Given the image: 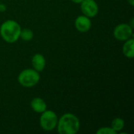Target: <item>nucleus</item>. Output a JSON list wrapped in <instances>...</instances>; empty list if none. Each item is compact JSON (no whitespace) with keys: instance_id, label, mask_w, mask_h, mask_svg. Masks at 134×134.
<instances>
[{"instance_id":"nucleus-1","label":"nucleus","mask_w":134,"mask_h":134,"mask_svg":"<svg viewBox=\"0 0 134 134\" xmlns=\"http://www.w3.org/2000/svg\"><path fill=\"white\" fill-rule=\"evenodd\" d=\"M57 128L60 134H75L80 129V121L75 115L65 113L58 119Z\"/></svg>"},{"instance_id":"nucleus-2","label":"nucleus","mask_w":134,"mask_h":134,"mask_svg":"<svg viewBox=\"0 0 134 134\" xmlns=\"http://www.w3.org/2000/svg\"><path fill=\"white\" fill-rule=\"evenodd\" d=\"M20 25L13 20H7L0 26V35L8 43L16 42L20 38Z\"/></svg>"},{"instance_id":"nucleus-3","label":"nucleus","mask_w":134,"mask_h":134,"mask_svg":"<svg viewBox=\"0 0 134 134\" xmlns=\"http://www.w3.org/2000/svg\"><path fill=\"white\" fill-rule=\"evenodd\" d=\"M17 80L20 86L30 88L38 84L40 80V75L39 72L34 68H27L19 74Z\"/></svg>"},{"instance_id":"nucleus-4","label":"nucleus","mask_w":134,"mask_h":134,"mask_svg":"<svg viewBox=\"0 0 134 134\" xmlns=\"http://www.w3.org/2000/svg\"><path fill=\"white\" fill-rule=\"evenodd\" d=\"M58 117L57 114L50 110H46L40 116L39 123L42 129L45 131L53 130L57 125Z\"/></svg>"},{"instance_id":"nucleus-5","label":"nucleus","mask_w":134,"mask_h":134,"mask_svg":"<svg viewBox=\"0 0 134 134\" xmlns=\"http://www.w3.org/2000/svg\"><path fill=\"white\" fill-rule=\"evenodd\" d=\"M113 35L117 40L125 42L133 35V27L129 24H120L115 27Z\"/></svg>"},{"instance_id":"nucleus-6","label":"nucleus","mask_w":134,"mask_h":134,"mask_svg":"<svg viewBox=\"0 0 134 134\" xmlns=\"http://www.w3.org/2000/svg\"><path fill=\"white\" fill-rule=\"evenodd\" d=\"M80 8L83 15L90 18L96 16L99 12L98 5L94 0H83L80 3Z\"/></svg>"},{"instance_id":"nucleus-7","label":"nucleus","mask_w":134,"mask_h":134,"mask_svg":"<svg viewBox=\"0 0 134 134\" xmlns=\"http://www.w3.org/2000/svg\"><path fill=\"white\" fill-rule=\"evenodd\" d=\"M92 23L90 18L82 15L78 16L75 20V27L80 32H87L90 30Z\"/></svg>"},{"instance_id":"nucleus-8","label":"nucleus","mask_w":134,"mask_h":134,"mask_svg":"<svg viewBox=\"0 0 134 134\" xmlns=\"http://www.w3.org/2000/svg\"><path fill=\"white\" fill-rule=\"evenodd\" d=\"M31 64L35 71L41 72L46 68V59L43 55L40 53H36L33 56L31 59Z\"/></svg>"},{"instance_id":"nucleus-9","label":"nucleus","mask_w":134,"mask_h":134,"mask_svg":"<svg viewBox=\"0 0 134 134\" xmlns=\"http://www.w3.org/2000/svg\"><path fill=\"white\" fill-rule=\"evenodd\" d=\"M31 108L36 113H42L47 109L46 101L40 97H35L31 101Z\"/></svg>"},{"instance_id":"nucleus-10","label":"nucleus","mask_w":134,"mask_h":134,"mask_svg":"<svg viewBox=\"0 0 134 134\" xmlns=\"http://www.w3.org/2000/svg\"><path fill=\"white\" fill-rule=\"evenodd\" d=\"M123 54L128 58H133L134 57V39L130 38L125 41V43L122 47Z\"/></svg>"},{"instance_id":"nucleus-11","label":"nucleus","mask_w":134,"mask_h":134,"mask_svg":"<svg viewBox=\"0 0 134 134\" xmlns=\"http://www.w3.org/2000/svg\"><path fill=\"white\" fill-rule=\"evenodd\" d=\"M125 126V121L121 118H115L111 122V128L115 132L121 131Z\"/></svg>"},{"instance_id":"nucleus-12","label":"nucleus","mask_w":134,"mask_h":134,"mask_svg":"<svg viewBox=\"0 0 134 134\" xmlns=\"http://www.w3.org/2000/svg\"><path fill=\"white\" fill-rule=\"evenodd\" d=\"M33 37H34V33L31 30H30L28 28L21 29L20 38H21L24 41H25V42L31 41L33 38Z\"/></svg>"},{"instance_id":"nucleus-13","label":"nucleus","mask_w":134,"mask_h":134,"mask_svg":"<svg viewBox=\"0 0 134 134\" xmlns=\"http://www.w3.org/2000/svg\"><path fill=\"white\" fill-rule=\"evenodd\" d=\"M97 134H116L117 132H115L111 127H102L100 128L97 131Z\"/></svg>"},{"instance_id":"nucleus-14","label":"nucleus","mask_w":134,"mask_h":134,"mask_svg":"<svg viewBox=\"0 0 134 134\" xmlns=\"http://www.w3.org/2000/svg\"><path fill=\"white\" fill-rule=\"evenodd\" d=\"M5 9H6L5 5L0 3V11H1V12H4V11H5Z\"/></svg>"},{"instance_id":"nucleus-15","label":"nucleus","mask_w":134,"mask_h":134,"mask_svg":"<svg viewBox=\"0 0 134 134\" xmlns=\"http://www.w3.org/2000/svg\"><path fill=\"white\" fill-rule=\"evenodd\" d=\"M74 3H76V4H80L83 0H71Z\"/></svg>"},{"instance_id":"nucleus-16","label":"nucleus","mask_w":134,"mask_h":134,"mask_svg":"<svg viewBox=\"0 0 134 134\" xmlns=\"http://www.w3.org/2000/svg\"><path fill=\"white\" fill-rule=\"evenodd\" d=\"M127 2H129V4L130 5H134V0H127Z\"/></svg>"},{"instance_id":"nucleus-17","label":"nucleus","mask_w":134,"mask_h":134,"mask_svg":"<svg viewBox=\"0 0 134 134\" xmlns=\"http://www.w3.org/2000/svg\"><path fill=\"white\" fill-rule=\"evenodd\" d=\"M0 3H1V2H0Z\"/></svg>"}]
</instances>
